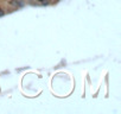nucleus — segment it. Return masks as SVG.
Listing matches in <instances>:
<instances>
[{"instance_id": "f257e3e1", "label": "nucleus", "mask_w": 121, "mask_h": 114, "mask_svg": "<svg viewBox=\"0 0 121 114\" xmlns=\"http://www.w3.org/2000/svg\"><path fill=\"white\" fill-rule=\"evenodd\" d=\"M25 5V0H0V18L20 10Z\"/></svg>"}, {"instance_id": "f03ea898", "label": "nucleus", "mask_w": 121, "mask_h": 114, "mask_svg": "<svg viewBox=\"0 0 121 114\" xmlns=\"http://www.w3.org/2000/svg\"><path fill=\"white\" fill-rule=\"evenodd\" d=\"M26 4L30 6H51L58 4L60 0H25Z\"/></svg>"}]
</instances>
